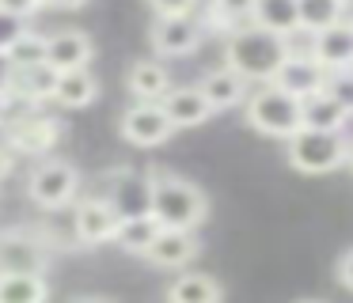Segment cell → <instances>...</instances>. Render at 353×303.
<instances>
[{
	"instance_id": "obj_1",
	"label": "cell",
	"mask_w": 353,
	"mask_h": 303,
	"mask_svg": "<svg viewBox=\"0 0 353 303\" xmlns=\"http://www.w3.org/2000/svg\"><path fill=\"white\" fill-rule=\"evenodd\" d=\"M289 53H292L289 38L274 34V30H262L254 23L224 38V65L232 72H239L247 83H274L277 68L285 65Z\"/></svg>"
},
{
	"instance_id": "obj_2",
	"label": "cell",
	"mask_w": 353,
	"mask_h": 303,
	"mask_svg": "<svg viewBox=\"0 0 353 303\" xmlns=\"http://www.w3.org/2000/svg\"><path fill=\"white\" fill-rule=\"evenodd\" d=\"M148 186H152L148 212H152L163 227L198 231L209 220V197H205V189L194 186L190 178L171 174V171H148Z\"/></svg>"
},
{
	"instance_id": "obj_3",
	"label": "cell",
	"mask_w": 353,
	"mask_h": 303,
	"mask_svg": "<svg viewBox=\"0 0 353 303\" xmlns=\"http://www.w3.org/2000/svg\"><path fill=\"white\" fill-rule=\"evenodd\" d=\"M243 118L254 133L274 136V140H289L304 129V103L292 98L289 91L274 87V83H259L243 103Z\"/></svg>"
},
{
	"instance_id": "obj_4",
	"label": "cell",
	"mask_w": 353,
	"mask_h": 303,
	"mask_svg": "<svg viewBox=\"0 0 353 303\" xmlns=\"http://www.w3.org/2000/svg\"><path fill=\"white\" fill-rule=\"evenodd\" d=\"M80 186H84V178H80V167L72 159L46 156L27 174V201L46 212H61L80 201Z\"/></svg>"
},
{
	"instance_id": "obj_5",
	"label": "cell",
	"mask_w": 353,
	"mask_h": 303,
	"mask_svg": "<svg viewBox=\"0 0 353 303\" xmlns=\"http://www.w3.org/2000/svg\"><path fill=\"white\" fill-rule=\"evenodd\" d=\"M353 140L345 133H323V129H300L285 140L289 167L300 174H330L338 167H350Z\"/></svg>"
},
{
	"instance_id": "obj_6",
	"label": "cell",
	"mask_w": 353,
	"mask_h": 303,
	"mask_svg": "<svg viewBox=\"0 0 353 303\" xmlns=\"http://www.w3.org/2000/svg\"><path fill=\"white\" fill-rule=\"evenodd\" d=\"M0 133H4V144H8L16 156L46 159L50 152L65 140V121L57 118V114H46V110H23V114L4 121Z\"/></svg>"
},
{
	"instance_id": "obj_7",
	"label": "cell",
	"mask_w": 353,
	"mask_h": 303,
	"mask_svg": "<svg viewBox=\"0 0 353 303\" xmlns=\"http://www.w3.org/2000/svg\"><path fill=\"white\" fill-rule=\"evenodd\" d=\"M54 262V242L39 227H0V273H50Z\"/></svg>"
},
{
	"instance_id": "obj_8",
	"label": "cell",
	"mask_w": 353,
	"mask_h": 303,
	"mask_svg": "<svg viewBox=\"0 0 353 303\" xmlns=\"http://www.w3.org/2000/svg\"><path fill=\"white\" fill-rule=\"evenodd\" d=\"M118 224H122V212L114 209L107 194H88L72 205V239L80 247H103V242H114Z\"/></svg>"
},
{
	"instance_id": "obj_9",
	"label": "cell",
	"mask_w": 353,
	"mask_h": 303,
	"mask_svg": "<svg viewBox=\"0 0 353 303\" xmlns=\"http://www.w3.org/2000/svg\"><path fill=\"white\" fill-rule=\"evenodd\" d=\"M118 129H122V140L133 144V148H160L175 133V125H171V118L163 114L160 103H133L122 114Z\"/></svg>"
},
{
	"instance_id": "obj_10",
	"label": "cell",
	"mask_w": 353,
	"mask_h": 303,
	"mask_svg": "<svg viewBox=\"0 0 353 303\" xmlns=\"http://www.w3.org/2000/svg\"><path fill=\"white\" fill-rule=\"evenodd\" d=\"M205 27L198 15H183V19H152L148 27V45L156 57H190L198 53Z\"/></svg>"
},
{
	"instance_id": "obj_11",
	"label": "cell",
	"mask_w": 353,
	"mask_h": 303,
	"mask_svg": "<svg viewBox=\"0 0 353 303\" xmlns=\"http://www.w3.org/2000/svg\"><path fill=\"white\" fill-rule=\"evenodd\" d=\"M274 87H281V91H289L292 98H312V95H319L323 87H327V68L319 65V61L312 57V53H296L292 50L289 57H285V65L277 68V76H274Z\"/></svg>"
},
{
	"instance_id": "obj_12",
	"label": "cell",
	"mask_w": 353,
	"mask_h": 303,
	"mask_svg": "<svg viewBox=\"0 0 353 303\" xmlns=\"http://www.w3.org/2000/svg\"><path fill=\"white\" fill-rule=\"evenodd\" d=\"M92 57H95V42H92V34H84V30L65 27V30L46 34V65L54 68L57 76L61 72H80V68L92 65Z\"/></svg>"
},
{
	"instance_id": "obj_13",
	"label": "cell",
	"mask_w": 353,
	"mask_h": 303,
	"mask_svg": "<svg viewBox=\"0 0 353 303\" xmlns=\"http://www.w3.org/2000/svg\"><path fill=\"white\" fill-rule=\"evenodd\" d=\"M57 80H61V76H57L46 61H39V65H16L8 95H12V103H23L34 110V106H42V103H54Z\"/></svg>"
},
{
	"instance_id": "obj_14",
	"label": "cell",
	"mask_w": 353,
	"mask_h": 303,
	"mask_svg": "<svg viewBox=\"0 0 353 303\" xmlns=\"http://www.w3.org/2000/svg\"><path fill=\"white\" fill-rule=\"evenodd\" d=\"M175 87L171 72L163 61L156 57H141L125 68V91L133 95V103H163V95Z\"/></svg>"
},
{
	"instance_id": "obj_15",
	"label": "cell",
	"mask_w": 353,
	"mask_h": 303,
	"mask_svg": "<svg viewBox=\"0 0 353 303\" xmlns=\"http://www.w3.org/2000/svg\"><path fill=\"white\" fill-rule=\"evenodd\" d=\"M312 53L327 72H342V68H353V23L342 19L334 27L312 34Z\"/></svg>"
},
{
	"instance_id": "obj_16",
	"label": "cell",
	"mask_w": 353,
	"mask_h": 303,
	"mask_svg": "<svg viewBox=\"0 0 353 303\" xmlns=\"http://www.w3.org/2000/svg\"><path fill=\"white\" fill-rule=\"evenodd\" d=\"M163 114L171 118V125L175 129H198L205 125L209 118H213V106H209V98L198 91V83H183V87H171L168 95H163Z\"/></svg>"
},
{
	"instance_id": "obj_17",
	"label": "cell",
	"mask_w": 353,
	"mask_h": 303,
	"mask_svg": "<svg viewBox=\"0 0 353 303\" xmlns=\"http://www.w3.org/2000/svg\"><path fill=\"white\" fill-rule=\"evenodd\" d=\"M198 254H201L198 231H175V227H163L160 239L152 242V250H148L145 258L152 265H160V269H186Z\"/></svg>"
},
{
	"instance_id": "obj_18",
	"label": "cell",
	"mask_w": 353,
	"mask_h": 303,
	"mask_svg": "<svg viewBox=\"0 0 353 303\" xmlns=\"http://www.w3.org/2000/svg\"><path fill=\"white\" fill-rule=\"evenodd\" d=\"M198 91L209 98V106H213V110H232V106H243L247 103L251 83H247L239 72H232L228 65H221V68H209V72L201 76Z\"/></svg>"
},
{
	"instance_id": "obj_19",
	"label": "cell",
	"mask_w": 353,
	"mask_h": 303,
	"mask_svg": "<svg viewBox=\"0 0 353 303\" xmlns=\"http://www.w3.org/2000/svg\"><path fill=\"white\" fill-rule=\"evenodd\" d=\"M254 0H205L201 4V27L216 34H236L239 27H251Z\"/></svg>"
},
{
	"instance_id": "obj_20",
	"label": "cell",
	"mask_w": 353,
	"mask_h": 303,
	"mask_svg": "<svg viewBox=\"0 0 353 303\" xmlns=\"http://www.w3.org/2000/svg\"><path fill=\"white\" fill-rule=\"evenodd\" d=\"M160 231H163V224L152 216V212H141V216H122L118 235H114V247L125 250V254L145 258L148 250H152V242L160 239Z\"/></svg>"
},
{
	"instance_id": "obj_21",
	"label": "cell",
	"mask_w": 353,
	"mask_h": 303,
	"mask_svg": "<svg viewBox=\"0 0 353 303\" xmlns=\"http://www.w3.org/2000/svg\"><path fill=\"white\" fill-rule=\"evenodd\" d=\"M251 23L292 42V38L300 34V8H296V0H254V19Z\"/></svg>"
},
{
	"instance_id": "obj_22",
	"label": "cell",
	"mask_w": 353,
	"mask_h": 303,
	"mask_svg": "<svg viewBox=\"0 0 353 303\" xmlns=\"http://www.w3.org/2000/svg\"><path fill=\"white\" fill-rule=\"evenodd\" d=\"M224 288L209 273H179L168 284V303H221Z\"/></svg>"
},
{
	"instance_id": "obj_23",
	"label": "cell",
	"mask_w": 353,
	"mask_h": 303,
	"mask_svg": "<svg viewBox=\"0 0 353 303\" xmlns=\"http://www.w3.org/2000/svg\"><path fill=\"white\" fill-rule=\"evenodd\" d=\"M0 303H50V280L42 273H0Z\"/></svg>"
},
{
	"instance_id": "obj_24",
	"label": "cell",
	"mask_w": 353,
	"mask_h": 303,
	"mask_svg": "<svg viewBox=\"0 0 353 303\" xmlns=\"http://www.w3.org/2000/svg\"><path fill=\"white\" fill-rule=\"evenodd\" d=\"M99 98V80L92 76V68H80V72H61L57 80V95L54 103L65 110H84Z\"/></svg>"
},
{
	"instance_id": "obj_25",
	"label": "cell",
	"mask_w": 353,
	"mask_h": 303,
	"mask_svg": "<svg viewBox=\"0 0 353 303\" xmlns=\"http://www.w3.org/2000/svg\"><path fill=\"white\" fill-rule=\"evenodd\" d=\"M345 121H350V114H345L342 106H338L334 98L327 95V91H319V95L304 98V129H323V133H345Z\"/></svg>"
},
{
	"instance_id": "obj_26",
	"label": "cell",
	"mask_w": 353,
	"mask_h": 303,
	"mask_svg": "<svg viewBox=\"0 0 353 303\" xmlns=\"http://www.w3.org/2000/svg\"><path fill=\"white\" fill-rule=\"evenodd\" d=\"M300 8V34H319L345 19V4L338 0H296Z\"/></svg>"
},
{
	"instance_id": "obj_27",
	"label": "cell",
	"mask_w": 353,
	"mask_h": 303,
	"mask_svg": "<svg viewBox=\"0 0 353 303\" xmlns=\"http://www.w3.org/2000/svg\"><path fill=\"white\" fill-rule=\"evenodd\" d=\"M327 91L338 106L353 118V68H342V72H327Z\"/></svg>"
},
{
	"instance_id": "obj_28",
	"label": "cell",
	"mask_w": 353,
	"mask_h": 303,
	"mask_svg": "<svg viewBox=\"0 0 353 303\" xmlns=\"http://www.w3.org/2000/svg\"><path fill=\"white\" fill-rule=\"evenodd\" d=\"M8 57H12V65H39V61H46V34H34V30H27Z\"/></svg>"
},
{
	"instance_id": "obj_29",
	"label": "cell",
	"mask_w": 353,
	"mask_h": 303,
	"mask_svg": "<svg viewBox=\"0 0 353 303\" xmlns=\"http://www.w3.org/2000/svg\"><path fill=\"white\" fill-rule=\"evenodd\" d=\"M152 19H183V15H198L205 0H145Z\"/></svg>"
},
{
	"instance_id": "obj_30",
	"label": "cell",
	"mask_w": 353,
	"mask_h": 303,
	"mask_svg": "<svg viewBox=\"0 0 353 303\" xmlns=\"http://www.w3.org/2000/svg\"><path fill=\"white\" fill-rule=\"evenodd\" d=\"M27 19H19V15H8V12H0V53H12L19 45V38L27 34Z\"/></svg>"
},
{
	"instance_id": "obj_31",
	"label": "cell",
	"mask_w": 353,
	"mask_h": 303,
	"mask_svg": "<svg viewBox=\"0 0 353 303\" xmlns=\"http://www.w3.org/2000/svg\"><path fill=\"white\" fill-rule=\"evenodd\" d=\"M42 0H0V12H8V15H19V19H31V15L42 12Z\"/></svg>"
},
{
	"instance_id": "obj_32",
	"label": "cell",
	"mask_w": 353,
	"mask_h": 303,
	"mask_svg": "<svg viewBox=\"0 0 353 303\" xmlns=\"http://www.w3.org/2000/svg\"><path fill=\"white\" fill-rule=\"evenodd\" d=\"M334 277H338V284H342L345 292H353V247L345 250L342 258H338V265H334Z\"/></svg>"
},
{
	"instance_id": "obj_33",
	"label": "cell",
	"mask_w": 353,
	"mask_h": 303,
	"mask_svg": "<svg viewBox=\"0 0 353 303\" xmlns=\"http://www.w3.org/2000/svg\"><path fill=\"white\" fill-rule=\"evenodd\" d=\"M16 163H19V156L4 140H0V186H4V178H12V174H16Z\"/></svg>"
},
{
	"instance_id": "obj_34",
	"label": "cell",
	"mask_w": 353,
	"mask_h": 303,
	"mask_svg": "<svg viewBox=\"0 0 353 303\" xmlns=\"http://www.w3.org/2000/svg\"><path fill=\"white\" fill-rule=\"evenodd\" d=\"M12 76H16V65H12L8 53H0V91L12 87Z\"/></svg>"
},
{
	"instance_id": "obj_35",
	"label": "cell",
	"mask_w": 353,
	"mask_h": 303,
	"mask_svg": "<svg viewBox=\"0 0 353 303\" xmlns=\"http://www.w3.org/2000/svg\"><path fill=\"white\" fill-rule=\"evenodd\" d=\"M46 8H57V12H77V8H84L88 0H42Z\"/></svg>"
},
{
	"instance_id": "obj_36",
	"label": "cell",
	"mask_w": 353,
	"mask_h": 303,
	"mask_svg": "<svg viewBox=\"0 0 353 303\" xmlns=\"http://www.w3.org/2000/svg\"><path fill=\"white\" fill-rule=\"evenodd\" d=\"M8 118H12V95L8 91H0V125H4Z\"/></svg>"
},
{
	"instance_id": "obj_37",
	"label": "cell",
	"mask_w": 353,
	"mask_h": 303,
	"mask_svg": "<svg viewBox=\"0 0 353 303\" xmlns=\"http://www.w3.org/2000/svg\"><path fill=\"white\" fill-rule=\"evenodd\" d=\"M69 303H114V300H107V295H72Z\"/></svg>"
},
{
	"instance_id": "obj_38",
	"label": "cell",
	"mask_w": 353,
	"mask_h": 303,
	"mask_svg": "<svg viewBox=\"0 0 353 303\" xmlns=\"http://www.w3.org/2000/svg\"><path fill=\"white\" fill-rule=\"evenodd\" d=\"M300 303H323V300H300Z\"/></svg>"
},
{
	"instance_id": "obj_39",
	"label": "cell",
	"mask_w": 353,
	"mask_h": 303,
	"mask_svg": "<svg viewBox=\"0 0 353 303\" xmlns=\"http://www.w3.org/2000/svg\"><path fill=\"white\" fill-rule=\"evenodd\" d=\"M350 171H353V148H350Z\"/></svg>"
},
{
	"instance_id": "obj_40",
	"label": "cell",
	"mask_w": 353,
	"mask_h": 303,
	"mask_svg": "<svg viewBox=\"0 0 353 303\" xmlns=\"http://www.w3.org/2000/svg\"><path fill=\"white\" fill-rule=\"evenodd\" d=\"M338 4H345V8H350V4H353V0H338Z\"/></svg>"
},
{
	"instance_id": "obj_41",
	"label": "cell",
	"mask_w": 353,
	"mask_h": 303,
	"mask_svg": "<svg viewBox=\"0 0 353 303\" xmlns=\"http://www.w3.org/2000/svg\"><path fill=\"white\" fill-rule=\"evenodd\" d=\"M350 23H353V19H350Z\"/></svg>"
}]
</instances>
